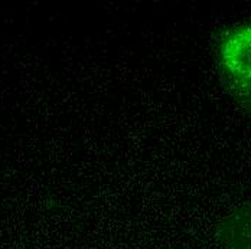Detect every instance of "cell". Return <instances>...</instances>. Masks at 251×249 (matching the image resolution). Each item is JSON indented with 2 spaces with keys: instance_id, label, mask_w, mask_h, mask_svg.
Instances as JSON below:
<instances>
[{
  "instance_id": "cell-1",
  "label": "cell",
  "mask_w": 251,
  "mask_h": 249,
  "mask_svg": "<svg viewBox=\"0 0 251 249\" xmlns=\"http://www.w3.org/2000/svg\"><path fill=\"white\" fill-rule=\"evenodd\" d=\"M214 55L226 92L251 120V19L226 29Z\"/></svg>"
},
{
  "instance_id": "cell-2",
  "label": "cell",
  "mask_w": 251,
  "mask_h": 249,
  "mask_svg": "<svg viewBox=\"0 0 251 249\" xmlns=\"http://www.w3.org/2000/svg\"><path fill=\"white\" fill-rule=\"evenodd\" d=\"M223 249H251V202H243L228 210L218 226Z\"/></svg>"
}]
</instances>
